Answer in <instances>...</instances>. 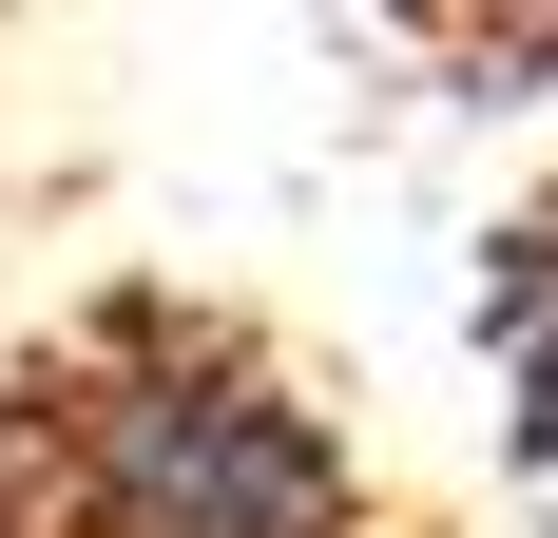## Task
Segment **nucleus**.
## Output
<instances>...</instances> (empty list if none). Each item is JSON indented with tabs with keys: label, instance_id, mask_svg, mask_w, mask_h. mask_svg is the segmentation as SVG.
Segmentation results:
<instances>
[{
	"label": "nucleus",
	"instance_id": "nucleus-3",
	"mask_svg": "<svg viewBox=\"0 0 558 538\" xmlns=\"http://www.w3.org/2000/svg\"><path fill=\"white\" fill-rule=\"evenodd\" d=\"M404 39H444L462 77H558V0H386Z\"/></svg>",
	"mask_w": 558,
	"mask_h": 538
},
{
	"label": "nucleus",
	"instance_id": "nucleus-2",
	"mask_svg": "<svg viewBox=\"0 0 558 538\" xmlns=\"http://www.w3.org/2000/svg\"><path fill=\"white\" fill-rule=\"evenodd\" d=\"M482 346H501V404H520V462H539V500H558V231H520V250L482 269Z\"/></svg>",
	"mask_w": 558,
	"mask_h": 538
},
{
	"label": "nucleus",
	"instance_id": "nucleus-4",
	"mask_svg": "<svg viewBox=\"0 0 558 538\" xmlns=\"http://www.w3.org/2000/svg\"><path fill=\"white\" fill-rule=\"evenodd\" d=\"M0 538H39V481H20V442H0Z\"/></svg>",
	"mask_w": 558,
	"mask_h": 538
},
{
	"label": "nucleus",
	"instance_id": "nucleus-1",
	"mask_svg": "<svg viewBox=\"0 0 558 538\" xmlns=\"http://www.w3.org/2000/svg\"><path fill=\"white\" fill-rule=\"evenodd\" d=\"M0 442L39 481V538H366L347 424L213 308H97Z\"/></svg>",
	"mask_w": 558,
	"mask_h": 538
}]
</instances>
